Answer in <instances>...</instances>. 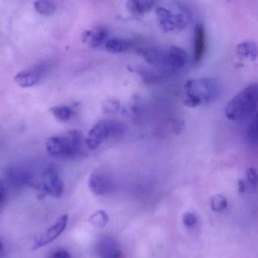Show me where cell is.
<instances>
[{
    "instance_id": "obj_8",
    "label": "cell",
    "mask_w": 258,
    "mask_h": 258,
    "mask_svg": "<svg viewBox=\"0 0 258 258\" xmlns=\"http://www.w3.org/2000/svg\"><path fill=\"white\" fill-rule=\"evenodd\" d=\"M67 222H68V215L64 214L61 216L53 226L49 228L46 232H43L37 238L35 242L33 244V250H37L55 241L65 230Z\"/></svg>"
},
{
    "instance_id": "obj_29",
    "label": "cell",
    "mask_w": 258,
    "mask_h": 258,
    "mask_svg": "<svg viewBox=\"0 0 258 258\" xmlns=\"http://www.w3.org/2000/svg\"><path fill=\"white\" fill-rule=\"evenodd\" d=\"M3 248H4V244L0 241V252L2 251Z\"/></svg>"
},
{
    "instance_id": "obj_2",
    "label": "cell",
    "mask_w": 258,
    "mask_h": 258,
    "mask_svg": "<svg viewBox=\"0 0 258 258\" xmlns=\"http://www.w3.org/2000/svg\"><path fill=\"white\" fill-rule=\"evenodd\" d=\"M83 135L79 130H70L49 138L46 150L51 156L62 159H75L83 151Z\"/></svg>"
},
{
    "instance_id": "obj_6",
    "label": "cell",
    "mask_w": 258,
    "mask_h": 258,
    "mask_svg": "<svg viewBox=\"0 0 258 258\" xmlns=\"http://www.w3.org/2000/svg\"><path fill=\"white\" fill-rule=\"evenodd\" d=\"M42 185L45 194L58 199L64 191V183L53 166H48L43 170Z\"/></svg>"
},
{
    "instance_id": "obj_28",
    "label": "cell",
    "mask_w": 258,
    "mask_h": 258,
    "mask_svg": "<svg viewBox=\"0 0 258 258\" xmlns=\"http://www.w3.org/2000/svg\"><path fill=\"white\" fill-rule=\"evenodd\" d=\"M246 185L244 184V181L242 180H240L238 181V190H239V193H243L244 191H245Z\"/></svg>"
},
{
    "instance_id": "obj_24",
    "label": "cell",
    "mask_w": 258,
    "mask_h": 258,
    "mask_svg": "<svg viewBox=\"0 0 258 258\" xmlns=\"http://www.w3.org/2000/svg\"><path fill=\"white\" fill-rule=\"evenodd\" d=\"M120 107V103L118 100H106L103 105V110L106 113H112V112H116Z\"/></svg>"
},
{
    "instance_id": "obj_18",
    "label": "cell",
    "mask_w": 258,
    "mask_h": 258,
    "mask_svg": "<svg viewBox=\"0 0 258 258\" xmlns=\"http://www.w3.org/2000/svg\"><path fill=\"white\" fill-rule=\"evenodd\" d=\"M246 140L250 146L253 148L258 147V110L255 112L247 125Z\"/></svg>"
},
{
    "instance_id": "obj_12",
    "label": "cell",
    "mask_w": 258,
    "mask_h": 258,
    "mask_svg": "<svg viewBox=\"0 0 258 258\" xmlns=\"http://www.w3.org/2000/svg\"><path fill=\"white\" fill-rule=\"evenodd\" d=\"M97 251L100 258H122L118 244L109 237H104L98 241Z\"/></svg>"
},
{
    "instance_id": "obj_13",
    "label": "cell",
    "mask_w": 258,
    "mask_h": 258,
    "mask_svg": "<svg viewBox=\"0 0 258 258\" xmlns=\"http://www.w3.org/2000/svg\"><path fill=\"white\" fill-rule=\"evenodd\" d=\"M188 55L178 46H172L168 50V67L169 70H180L187 65Z\"/></svg>"
},
{
    "instance_id": "obj_4",
    "label": "cell",
    "mask_w": 258,
    "mask_h": 258,
    "mask_svg": "<svg viewBox=\"0 0 258 258\" xmlns=\"http://www.w3.org/2000/svg\"><path fill=\"white\" fill-rule=\"evenodd\" d=\"M125 127L122 123L115 120H100L96 123L87 136L85 143L90 151L100 148L104 142L119 139L124 135Z\"/></svg>"
},
{
    "instance_id": "obj_10",
    "label": "cell",
    "mask_w": 258,
    "mask_h": 258,
    "mask_svg": "<svg viewBox=\"0 0 258 258\" xmlns=\"http://www.w3.org/2000/svg\"><path fill=\"white\" fill-rule=\"evenodd\" d=\"M46 69L45 64H40L34 68L24 70L16 75L15 81L19 86L23 88L34 86L40 80Z\"/></svg>"
},
{
    "instance_id": "obj_16",
    "label": "cell",
    "mask_w": 258,
    "mask_h": 258,
    "mask_svg": "<svg viewBox=\"0 0 258 258\" xmlns=\"http://www.w3.org/2000/svg\"><path fill=\"white\" fill-rule=\"evenodd\" d=\"M134 46L131 40L125 39H112L105 43V49L111 54H119L127 52Z\"/></svg>"
},
{
    "instance_id": "obj_25",
    "label": "cell",
    "mask_w": 258,
    "mask_h": 258,
    "mask_svg": "<svg viewBox=\"0 0 258 258\" xmlns=\"http://www.w3.org/2000/svg\"><path fill=\"white\" fill-rule=\"evenodd\" d=\"M183 223L187 227H192L197 223V217L192 212H186L183 216Z\"/></svg>"
},
{
    "instance_id": "obj_14",
    "label": "cell",
    "mask_w": 258,
    "mask_h": 258,
    "mask_svg": "<svg viewBox=\"0 0 258 258\" xmlns=\"http://www.w3.org/2000/svg\"><path fill=\"white\" fill-rule=\"evenodd\" d=\"M206 47V37L204 27L202 25H196L194 31V53L193 60L196 64L200 62L203 58Z\"/></svg>"
},
{
    "instance_id": "obj_1",
    "label": "cell",
    "mask_w": 258,
    "mask_h": 258,
    "mask_svg": "<svg viewBox=\"0 0 258 258\" xmlns=\"http://www.w3.org/2000/svg\"><path fill=\"white\" fill-rule=\"evenodd\" d=\"M184 103L190 107L210 104L217 100L221 93V87L217 79L202 78L190 79L184 86Z\"/></svg>"
},
{
    "instance_id": "obj_7",
    "label": "cell",
    "mask_w": 258,
    "mask_h": 258,
    "mask_svg": "<svg viewBox=\"0 0 258 258\" xmlns=\"http://www.w3.org/2000/svg\"><path fill=\"white\" fill-rule=\"evenodd\" d=\"M113 186L112 178L104 171H94L88 179L90 190L97 196H103L110 193Z\"/></svg>"
},
{
    "instance_id": "obj_9",
    "label": "cell",
    "mask_w": 258,
    "mask_h": 258,
    "mask_svg": "<svg viewBox=\"0 0 258 258\" xmlns=\"http://www.w3.org/2000/svg\"><path fill=\"white\" fill-rule=\"evenodd\" d=\"M137 53L151 65L159 68L169 69L168 67V51L155 46H144L138 48Z\"/></svg>"
},
{
    "instance_id": "obj_30",
    "label": "cell",
    "mask_w": 258,
    "mask_h": 258,
    "mask_svg": "<svg viewBox=\"0 0 258 258\" xmlns=\"http://www.w3.org/2000/svg\"><path fill=\"white\" fill-rule=\"evenodd\" d=\"M226 1H227V2H230L231 0H226Z\"/></svg>"
},
{
    "instance_id": "obj_27",
    "label": "cell",
    "mask_w": 258,
    "mask_h": 258,
    "mask_svg": "<svg viewBox=\"0 0 258 258\" xmlns=\"http://www.w3.org/2000/svg\"><path fill=\"white\" fill-rule=\"evenodd\" d=\"M6 199V188L4 182L0 180V205H2Z\"/></svg>"
},
{
    "instance_id": "obj_23",
    "label": "cell",
    "mask_w": 258,
    "mask_h": 258,
    "mask_svg": "<svg viewBox=\"0 0 258 258\" xmlns=\"http://www.w3.org/2000/svg\"><path fill=\"white\" fill-rule=\"evenodd\" d=\"M246 178L250 187L252 189L258 187V174L253 168H249L246 171Z\"/></svg>"
},
{
    "instance_id": "obj_15",
    "label": "cell",
    "mask_w": 258,
    "mask_h": 258,
    "mask_svg": "<svg viewBox=\"0 0 258 258\" xmlns=\"http://www.w3.org/2000/svg\"><path fill=\"white\" fill-rule=\"evenodd\" d=\"M156 0H127L126 8L136 17L150 13L155 7Z\"/></svg>"
},
{
    "instance_id": "obj_21",
    "label": "cell",
    "mask_w": 258,
    "mask_h": 258,
    "mask_svg": "<svg viewBox=\"0 0 258 258\" xmlns=\"http://www.w3.org/2000/svg\"><path fill=\"white\" fill-rule=\"evenodd\" d=\"M88 221L96 228H103L109 222V216L103 210L96 211L90 216Z\"/></svg>"
},
{
    "instance_id": "obj_11",
    "label": "cell",
    "mask_w": 258,
    "mask_h": 258,
    "mask_svg": "<svg viewBox=\"0 0 258 258\" xmlns=\"http://www.w3.org/2000/svg\"><path fill=\"white\" fill-rule=\"evenodd\" d=\"M109 32L104 27H97L93 30H88L82 34V40L92 49L100 47L107 42Z\"/></svg>"
},
{
    "instance_id": "obj_19",
    "label": "cell",
    "mask_w": 258,
    "mask_h": 258,
    "mask_svg": "<svg viewBox=\"0 0 258 258\" xmlns=\"http://www.w3.org/2000/svg\"><path fill=\"white\" fill-rule=\"evenodd\" d=\"M36 11L45 16H50L56 12L57 6L52 0H37L34 3Z\"/></svg>"
},
{
    "instance_id": "obj_5",
    "label": "cell",
    "mask_w": 258,
    "mask_h": 258,
    "mask_svg": "<svg viewBox=\"0 0 258 258\" xmlns=\"http://www.w3.org/2000/svg\"><path fill=\"white\" fill-rule=\"evenodd\" d=\"M160 28L165 32L182 31L188 25L189 18L186 12L174 14L166 9L159 7L156 10Z\"/></svg>"
},
{
    "instance_id": "obj_22",
    "label": "cell",
    "mask_w": 258,
    "mask_h": 258,
    "mask_svg": "<svg viewBox=\"0 0 258 258\" xmlns=\"http://www.w3.org/2000/svg\"><path fill=\"white\" fill-rule=\"evenodd\" d=\"M211 208L214 212H222L227 207V199L223 195H214L211 199Z\"/></svg>"
},
{
    "instance_id": "obj_26",
    "label": "cell",
    "mask_w": 258,
    "mask_h": 258,
    "mask_svg": "<svg viewBox=\"0 0 258 258\" xmlns=\"http://www.w3.org/2000/svg\"><path fill=\"white\" fill-rule=\"evenodd\" d=\"M50 258H71L70 253L64 249H58L53 252Z\"/></svg>"
},
{
    "instance_id": "obj_17",
    "label": "cell",
    "mask_w": 258,
    "mask_h": 258,
    "mask_svg": "<svg viewBox=\"0 0 258 258\" xmlns=\"http://www.w3.org/2000/svg\"><path fill=\"white\" fill-rule=\"evenodd\" d=\"M235 53L241 59L255 61L258 57L257 46L252 42H244L236 46Z\"/></svg>"
},
{
    "instance_id": "obj_20",
    "label": "cell",
    "mask_w": 258,
    "mask_h": 258,
    "mask_svg": "<svg viewBox=\"0 0 258 258\" xmlns=\"http://www.w3.org/2000/svg\"><path fill=\"white\" fill-rule=\"evenodd\" d=\"M50 111L55 118L61 122L69 121L73 116V110L71 108L66 105L53 106L51 108Z\"/></svg>"
},
{
    "instance_id": "obj_3",
    "label": "cell",
    "mask_w": 258,
    "mask_h": 258,
    "mask_svg": "<svg viewBox=\"0 0 258 258\" xmlns=\"http://www.w3.org/2000/svg\"><path fill=\"white\" fill-rule=\"evenodd\" d=\"M258 108V83L252 84L234 96L226 104L225 114L231 121L244 119Z\"/></svg>"
}]
</instances>
